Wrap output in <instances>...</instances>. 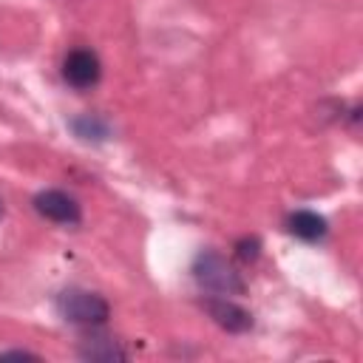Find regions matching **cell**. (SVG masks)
I'll use <instances>...</instances> for the list:
<instances>
[{"mask_svg":"<svg viewBox=\"0 0 363 363\" xmlns=\"http://www.w3.org/2000/svg\"><path fill=\"white\" fill-rule=\"evenodd\" d=\"M57 312L62 320L74 323V326H85V329H96L102 323H108L111 318V303L88 289H65L57 295Z\"/></svg>","mask_w":363,"mask_h":363,"instance_id":"1","label":"cell"},{"mask_svg":"<svg viewBox=\"0 0 363 363\" xmlns=\"http://www.w3.org/2000/svg\"><path fill=\"white\" fill-rule=\"evenodd\" d=\"M193 278L204 289L218 295H241L247 286L244 278L235 272V267L218 252H199L193 261Z\"/></svg>","mask_w":363,"mask_h":363,"instance_id":"2","label":"cell"},{"mask_svg":"<svg viewBox=\"0 0 363 363\" xmlns=\"http://www.w3.org/2000/svg\"><path fill=\"white\" fill-rule=\"evenodd\" d=\"M62 77L68 85L85 91V88H94L102 77V62L94 51L88 48H74L68 51V57L62 60Z\"/></svg>","mask_w":363,"mask_h":363,"instance_id":"3","label":"cell"},{"mask_svg":"<svg viewBox=\"0 0 363 363\" xmlns=\"http://www.w3.org/2000/svg\"><path fill=\"white\" fill-rule=\"evenodd\" d=\"M34 210L57 224H79L82 221V207L74 196L62 193V190H43L34 196Z\"/></svg>","mask_w":363,"mask_h":363,"instance_id":"4","label":"cell"},{"mask_svg":"<svg viewBox=\"0 0 363 363\" xmlns=\"http://www.w3.org/2000/svg\"><path fill=\"white\" fill-rule=\"evenodd\" d=\"M204 309H207V315L221 326V329H227V332H247V329H252V315L244 309V306H238V303H233V301H227V298H207L204 303H201Z\"/></svg>","mask_w":363,"mask_h":363,"instance_id":"5","label":"cell"},{"mask_svg":"<svg viewBox=\"0 0 363 363\" xmlns=\"http://www.w3.org/2000/svg\"><path fill=\"white\" fill-rule=\"evenodd\" d=\"M79 357L82 360H96V363H119V360H128V352L122 349V343L116 337L91 332L79 340Z\"/></svg>","mask_w":363,"mask_h":363,"instance_id":"6","label":"cell"},{"mask_svg":"<svg viewBox=\"0 0 363 363\" xmlns=\"http://www.w3.org/2000/svg\"><path fill=\"white\" fill-rule=\"evenodd\" d=\"M286 227H289V233H292L295 238H301V241H318V238H323L326 230H329V227H326V218L318 216V213H312V210H295V213L289 216Z\"/></svg>","mask_w":363,"mask_h":363,"instance_id":"7","label":"cell"},{"mask_svg":"<svg viewBox=\"0 0 363 363\" xmlns=\"http://www.w3.org/2000/svg\"><path fill=\"white\" fill-rule=\"evenodd\" d=\"M71 128H74V133H77L79 139H85V142H91V139H94V142H102V139L108 136V125H105L99 116H91V113L74 119Z\"/></svg>","mask_w":363,"mask_h":363,"instance_id":"8","label":"cell"},{"mask_svg":"<svg viewBox=\"0 0 363 363\" xmlns=\"http://www.w3.org/2000/svg\"><path fill=\"white\" fill-rule=\"evenodd\" d=\"M235 255H238L241 261H255V258L261 255V238H258V235L241 238V241L235 244Z\"/></svg>","mask_w":363,"mask_h":363,"instance_id":"9","label":"cell"},{"mask_svg":"<svg viewBox=\"0 0 363 363\" xmlns=\"http://www.w3.org/2000/svg\"><path fill=\"white\" fill-rule=\"evenodd\" d=\"M0 357H31V360H37V354H31V352H20V349H14V352H0Z\"/></svg>","mask_w":363,"mask_h":363,"instance_id":"10","label":"cell"},{"mask_svg":"<svg viewBox=\"0 0 363 363\" xmlns=\"http://www.w3.org/2000/svg\"><path fill=\"white\" fill-rule=\"evenodd\" d=\"M0 216H3V199H0Z\"/></svg>","mask_w":363,"mask_h":363,"instance_id":"11","label":"cell"}]
</instances>
